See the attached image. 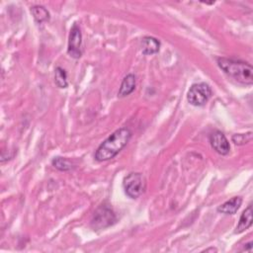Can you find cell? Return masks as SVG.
<instances>
[{
	"label": "cell",
	"instance_id": "cell-1",
	"mask_svg": "<svg viewBox=\"0 0 253 253\" xmlns=\"http://www.w3.org/2000/svg\"><path fill=\"white\" fill-rule=\"evenodd\" d=\"M131 138L132 132L126 126L117 130L99 145L95 152V160L99 163L112 160L128 145Z\"/></svg>",
	"mask_w": 253,
	"mask_h": 253
},
{
	"label": "cell",
	"instance_id": "cell-2",
	"mask_svg": "<svg viewBox=\"0 0 253 253\" xmlns=\"http://www.w3.org/2000/svg\"><path fill=\"white\" fill-rule=\"evenodd\" d=\"M217 61L219 69L237 82L246 85L253 83V69L249 63L226 57H218Z\"/></svg>",
	"mask_w": 253,
	"mask_h": 253
},
{
	"label": "cell",
	"instance_id": "cell-3",
	"mask_svg": "<svg viewBox=\"0 0 253 253\" xmlns=\"http://www.w3.org/2000/svg\"><path fill=\"white\" fill-rule=\"evenodd\" d=\"M212 96V89L211 87L205 83L200 82L193 84L192 87L189 89L187 94L188 102L196 107L204 106Z\"/></svg>",
	"mask_w": 253,
	"mask_h": 253
},
{
	"label": "cell",
	"instance_id": "cell-4",
	"mask_svg": "<svg viewBox=\"0 0 253 253\" xmlns=\"http://www.w3.org/2000/svg\"><path fill=\"white\" fill-rule=\"evenodd\" d=\"M116 215L109 205H102L94 213L91 219V227L94 231L108 228L116 223Z\"/></svg>",
	"mask_w": 253,
	"mask_h": 253
},
{
	"label": "cell",
	"instance_id": "cell-5",
	"mask_svg": "<svg viewBox=\"0 0 253 253\" xmlns=\"http://www.w3.org/2000/svg\"><path fill=\"white\" fill-rule=\"evenodd\" d=\"M123 187L126 196L132 199H137L143 194L145 183L141 173H130L125 177Z\"/></svg>",
	"mask_w": 253,
	"mask_h": 253
},
{
	"label": "cell",
	"instance_id": "cell-6",
	"mask_svg": "<svg viewBox=\"0 0 253 253\" xmlns=\"http://www.w3.org/2000/svg\"><path fill=\"white\" fill-rule=\"evenodd\" d=\"M68 54L73 58H80L82 55V34L77 23L71 30Z\"/></svg>",
	"mask_w": 253,
	"mask_h": 253
},
{
	"label": "cell",
	"instance_id": "cell-7",
	"mask_svg": "<svg viewBox=\"0 0 253 253\" xmlns=\"http://www.w3.org/2000/svg\"><path fill=\"white\" fill-rule=\"evenodd\" d=\"M210 143L212 147L220 155H227L230 153L231 145L226 138V136L219 132L216 131L210 135Z\"/></svg>",
	"mask_w": 253,
	"mask_h": 253
},
{
	"label": "cell",
	"instance_id": "cell-8",
	"mask_svg": "<svg viewBox=\"0 0 253 253\" xmlns=\"http://www.w3.org/2000/svg\"><path fill=\"white\" fill-rule=\"evenodd\" d=\"M161 42L153 37H145L142 41V52L145 55H152L160 52Z\"/></svg>",
	"mask_w": 253,
	"mask_h": 253
},
{
	"label": "cell",
	"instance_id": "cell-9",
	"mask_svg": "<svg viewBox=\"0 0 253 253\" xmlns=\"http://www.w3.org/2000/svg\"><path fill=\"white\" fill-rule=\"evenodd\" d=\"M136 88V76L134 74L126 75L122 81L120 90H119V97H126L134 92Z\"/></svg>",
	"mask_w": 253,
	"mask_h": 253
},
{
	"label": "cell",
	"instance_id": "cell-10",
	"mask_svg": "<svg viewBox=\"0 0 253 253\" xmlns=\"http://www.w3.org/2000/svg\"><path fill=\"white\" fill-rule=\"evenodd\" d=\"M242 204L240 197H234L217 208V212L225 215H235Z\"/></svg>",
	"mask_w": 253,
	"mask_h": 253
},
{
	"label": "cell",
	"instance_id": "cell-11",
	"mask_svg": "<svg viewBox=\"0 0 253 253\" xmlns=\"http://www.w3.org/2000/svg\"><path fill=\"white\" fill-rule=\"evenodd\" d=\"M252 226V206L249 205L245 211L241 214V217L239 218L238 225L235 229V234H241L244 231L248 230Z\"/></svg>",
	"mask_w": 253,
	"mask_h": 253
},
{
	"label": "cell",
	"instance_id": "cell-12",
	"mask_svg": "<svg viewBox=\"0 0 253 253\" xmlns=\"http://www.w3.org/2000/svg\"><path fill=\"white\" fill-rule=\"evenodd\" d=\"M31 13H32V15H33L35 21L39 24L48 22L51 18L50 12L44 6H41V5H36V6L31 7Z\"/></svg>",
	"mask_w": 253,
	"mask_h": 253
},
{
	"label": "cell",
	"instance_id": "cell-13",
	"mask_svg": "<svg viewBox=\"0 0 253 253\" xmlns=\"http://www.w3.org/2000/svg\"><path fill=\"white\" fill-rule=\"evenodd\" d=\"M52 164L59 171H70L73 168V164L70 160H68V158H65V157H59V156L54 158Z\"/></svg>",
	"mask_w": 253,
	"mask_h": 253
},
{
	"label": "cell",
	"instance_id": "cell-14",
	"mask_svg": "<svg viewBox=\"0 0 253 253\" xmlns=\"http://www.w3.org/2000/svg\"><path fill=\"white\" fill-rule=\"evenodd\" d=\"M54 82L59 88H67L69 86L68 74L65 70L59 67H57L54 71Z\"/></svg>",
	"mask_w": 253,
	"mask_h": 253
},
{
	"label": "cell",
	"instance_id": "cell-15",
	"mask_svg": "<svg viewBox=\"0 0 253 253\" xmlns=\"http://www.w3.org/2000/svg\"><path fill=\"white\" fill-rule=\"evenodd\" d=\"M252 140V133L248 132L246 134H235L233 136L232 141L236 145H244L248 143H250Z\"/></svg>",
	"mask_w": 253,
	"mask_h": 253
},
{
	"label": "cell",
	"instance_id": "cell-16",
	"mask_svg": "<svg viewBox=\"0 0 253 253\" xmlns=\"http://www.w3.org/2000/svg\"><path fill=\"white\" fill-rule=\"evenodd\" d=\"M251 250H252V242L250 241V242H248V243L245 244V246H244V248H243V251H249V252H251Z\"/></svg>",
	"mask_w": 253,
	"mask_h": 253
},
{
	"label": "cell",
	"instance_id": "cell-17",
	"mask_svg": "<svg viewBox=\"0 0 253 253\" xmlns=\"http://www.w3.org/2000/svg\"><path fill=\"white\" fill-rule=\"evenodd\" d=\"M208 251H217V249H215V248H210V249H207V250H206V252H208Z\"/></svg>",
	"mask_w": 253,
	"mask_h": 253
}]
</instances>
